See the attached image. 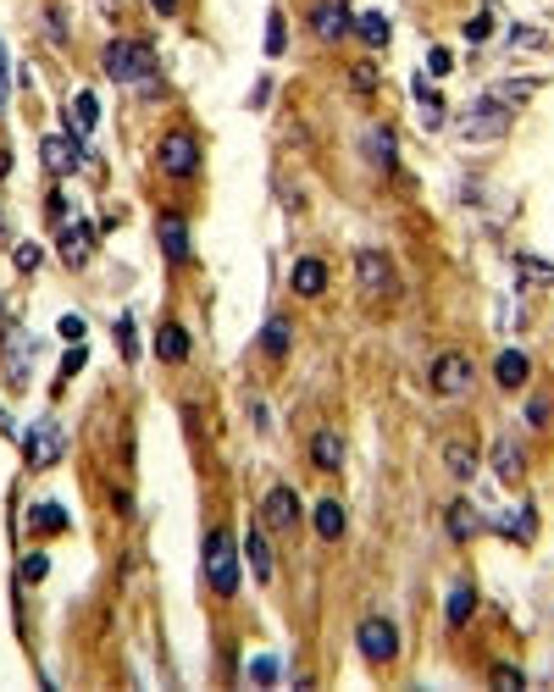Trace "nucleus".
Returning <instances> with one entry per match:
<instances>
[{
    "label": "nucleus",
    "instance_id": "15",
    "mask_svg": "<svg viewBox=\"0 0 554 692\" xmlns=\"http://www.w3.org/2000/svg\"><path fill=\"white\" fill-rule=\"evenodd\" d=\"M89 250H95V233H89L84 222H67V227H61V261H67V266H84Z\"/></svg>",
    "mask_w": 554,
    "mask_h": 692
},
{
    "label": "nucleus",
    "instance_id": "2",
    "mask_svg": "<svg viewBox=\"0 0 554 692\" xmlns=\"http://www.w3.org/2000/svg\"><path fill=\"white\" fill-rule=\"evenodd\" d=\"M156 72V50L145 45V39H111L106 45V78H117V84H139V78H150Z\"/></svg>",
    "mask_w": 554,
    "mask_h": 692
},
{
    "label": "nucleus",
    "instance_id": "6",
    "mask_svg": "<svg viewBox=\"0 0 554 692\" xmlns=\"http://www.w3.org/2000/svg\"><path fill=\"white\" fill-rule=\"evenodd\" d=\"M355 643H361V654L372 659V665H388V659L399 654V632H394V621H383V615H366Z\"/></svg>",
    "mask_w": 554,
    "mask_h": 692
},
{
    "label": "nucleus",
    "instance_id": "39",
    "mask_svg": "<svg viewBox=\"0 0 554 692\" xmlns=\"http://www.w3.org/2000/svg\"><path fill=\"white\" fill-rule=\"evenodd\" d=\"M6 89H12V61H6V45H0V111H6Z\"/></svg>",
    "mask_w": 554,
    "mask_h": 692
},
{
    "label": "nucleus",
    "instance_id": "4",
    "mask_svg": "<svg viewBox=\"0 0 554 692\" xmlns=\"http://www.w3.org/2000/svg\"><path fill=\"white\" fill-rule=\"evenodd\" d=\"M355 283H361V294H377V299H394L399 294V277H394V266H388L383 250H361V255H355Z\"/></svg>",
    "mask_w": 554,
    "mask_h": 692
},
{
    "label": "nucleus",
    "instance_id": "18",
    "mask_svg": "<svg viewBox=\"0 0 554 692\" xmlns=\"http://www.w3.org/2000/svg\"><path fill=\"white\" fill-rule=\"evenodd\" d=\"M244 560H250L255 582H272V549H266V532H261V526H250V532H244Z\"/></svg>",
    "mask_w": 554,
    "mask_h": 692
},
{
    "label": "nucleus",
    "instance_id": "40",
    "mask_svg": "<svg viewBox=\"0 0 554 692\" xmlns=\"http://www.w3.org/2000/svg\"><path fill=\"white\" fill-rule=\"evenodd\" d=\"M61 338H67V344H78V338H84V322H78V316H61Z\"/></svg>",
    "mask_w": 554,
    "mask_h": 692
},
{
    "label": "nucleus",
    "instance_id": "20",
    "mask_svg": "<svg viewBox=\"0 0 554 692\" xmlns=\"http://www.w3.org/2000/svg\"><path fill=\"white\" fill-rule=\"evenodd\" d=\"M444 466H449L455 482H466L471 471H477V449H471V438H449L444 443Z\"/></svg>",
    "mask_w": 554,
    "mask_h": 692
},
{
    "label": "nucleus",
    "instance_id": "23",
    "mask_svg": "<svg viewBox=\"0 0 554 692\" xmlns=\"http://www.w3.org/2000/svg\"><path fill=\"white\" fill-rule=\"evenodd\" d=\"M67 122H73V139H89V133H95V122H100V100L84 89V95L73 100V111H67Z\"/></svg>",
    "mask_w": 554,
    "mask_h": 692
},
{
    "label": "nucleus",
    "instance_id": "11",
    "mask_svg": "<svg viewBox=\"0 0 554 692\" xmlns=\"http://www.w3.org/2000/svg\"><path fill=\"white\" fill-rule=\"evenodd\" d=\"M311 466L316 471H344V438H338V427L311 432Z\"/></svg>",
    "mask_w": 554,
    "mask_h": 692
},
{
    "label": "nucleus",
    "instance_id": "41",
    "mask_svg": "<svg viewBox=\"0 0 554 692\" xmlns=\"http://www.w3.org/2000/svg\"><path fill=\"white\" fill-rule=\"evenodd\" d=\"M45 216H50V222H67V200H61V194H50V200H45Z\"/></svg>",
    "mask_w": 554,
    "mask_h": 692
},
{
    "label": "nucleus",
    "instance_id": "43",
    "mask_svg": "<svg viewBox=\"0 0 554 692\" xmlns=\"http://www.w3.org/2000/svg\"><path fill=\"white\" fill-rule=\"evenodd\" d=\"M150 6H156L161 17H178V0H150Z\"/></svg>",
    "mask_w": 554,
    "mask_h": 692
},
{
    "label": "nucleus",
    "instance_id": "16",
    "mask_svg": "<svg viewBox=\"0 0 554 692\" xmlns=\"http://www.w3.org/2000/svg\"><path fill=\"white\" fill-rule=\"evenodd\" d=\"M156 355L167 360V366H183V360H189V327L161 322V333H156Z\"/></svg>",
    "mask_w": 554,
    "mask_h": 692
},
{
    "label": "nucleus",
    "instance_id": "37",
    "mask_svg": "<svg viewBox=\"0 0 554 692\" xmlns=\"http://www.w3.org/2000/svg\"><path fill=\"white\" fill-rule=\"evenodd\" d=\"M117 338H122V355H139V344H133V322H128V316H122V322H117Z\"/></svg>",
    "mask_w": 554,
    "mask_h": 692
},
{
    "label": "nucleus",
    "instance_id": "21",
    "mask_svg": "<svg viewBox=\"0 0 554 692\" xmlns=\"http://www.w3.org/2000/svg\"><path fill=\"white\" fill-rule=\"evenodd\" d=\"M361 150H366V156H372V167L377 172H394V133H388V128H372V133H366V139H361Z\"/></svg>",
    "mask_w": 554,
    "mask_h": 692
},
{
    "label": "nucleus",
    "instance_id": "38",
    "mask_svg": "<svg viewBox=\"0 0 554 692\" xmlns=\"http://www.w3.org/2000/svg\"><path fill=\"white\" fill-rule=\"evenodd\" d=\"M78 371H84V349H67V360H61V377H78Z\"/></svg>",
    "mask_w": 554,
    "mask_h": 692
},
{
    "label": "nucleus",
    "instance_id": "12",
    "mask_svg": "<svg viewBox=\"0 0 554 692\" xmlns=\"http://www.w3.org/2000/svg\"><path fill=\"white\" fill-rule=\"evenodd\" d=\"M156 233H161V250H167V261H189V222H183V216L178 211H167V216H161V227H156Z\"/></svg>",
    "mask_w": 554,
    "mask_h": 692
},
{
    "label": "nucleus",
    "instance_id": "33",
    "mask_svg": "<svg viewBox=\"0 0 554 692\" xmlns=\"http://www.w3.org/2000/svg\"><path fill=\"white\" fill-rule=\"evenodd\" d=\"M17 272H39V244H17Z\"/></svg>",
    "mask_w": 554,
    "mask_h": 692
},
{
    "label": "nucleus",
    "instance_id": "30",
    "mask_svg": "<svg viewBox=\"0 0 554 692\" xmlns=\"http://www.w3.org/2000/svg\"><path fill=\"white\" fill-rule=\"evenodd\" d=\"M494 687H510V692H516V687H527V676H521L516 665H494Z\"/></svg>",
    "mask_w": 554,
    "mask_h": 692
},
{
    "label": "nucleus",
    "instance_id": "14",
    "mask_svg": "<svg viewBox=\"0 0 554 692\" xmlns=\"http://www.w3.org/2000/svg\"><path fill=\"white\" fill-rule=\"evenodd\" d=\"M311 28H316V39L350 34V12H344V0H322V6L311 12Z\"/></svg>",
    "mask_w": 554,
    "mask_h": 692
},
{
    "label": "nucleus",
    "instance_id": "10",
    "mask_svg": "<svg viewBox=\"0 0 554 692\" xmlns=\"http://www.w3.org/2000/svg\"><path fill=\"white\" fill-rule=\"evenodd\" d=\"M56 454H61V427L56 421H39V427L28 432V466L45 471V466H56Z\"/></svg>",
    "mask_w": 554,
    "mask_h": 692
},
{
    "label": "nucleus",
    "instance_id": "44",
    "mask_svg": "<svg viewBox=\"0 0 554 692\" xmlns=\"http://www.w3.org/2000/svg\"><path fill=\"white\" fill-rule=\"evenodd\" d=\"M6 172H12V156H6V150H0V178H6Z\"/></svg>",
    "mask_w": 554,
    "mask_h": 692
},
{
    "label": "nucleus",
    "instance_id": "42",
    "mask_svg": "<svg viewBox=\"0 0 554 692\" xmlns=\"http://www.w3.org/2000/svg\"><path fill=\"white\" fill-rule=\"evenodd\" d=\"M527 421H532V427H543V421H549V399H532V405H527Z\"/></svg>",
    "mask_w": 554,
    "mask_h": 692
},
{
    "label": "nucleus",
    "instance_id": "36",
    "mask_svg": "<svg viewBox=\"0 0 554 692\" xmlns=\"http://www.w3.org/2000/svg\"><path fill=\"white\" fill-rule=\"evenodd\" d=\"M449 67H455V56H449V50H433V56H427V72H433V78H444Z\"/></svg>",
    "mask_w": 554,
    "mask_h": 692
},
{
    "label": "nucleus",
    "instance_id": "25",
    "mask_svg": "<svg viewBox=\"0 0 554 692\" xmlns=\"http://www.w3.org/2000/svg\"><path fill=\"white\" fill-rule=\"evenodd\" d=\"M350 28H355V34H361L372 50H383V45H388V17H383V12H361V17H350Z\"/></svg>",
    "mask_w": 554,
    "mask_h": 692
},
{
    "label": "nucleus",
    "instance_id": "35",
    "mask_svg": "<svg viewBox=\"0 0 554 692\" xmlns=\"http://www.w3.org/2000/svg\"><path fill=\"white\" fill-rule=\"evenodd\" d=\"M488 34H494V23H488V17H471V23H466V39H471V45H482Z\"/></svg>",
    "mask_w": 554,
    "mask_h": 692
},
{
    "label": "nucleus",
    "instance_id": "27",
    "mask_svg": "<svg viewBox=\"0 0 554 692\" xmlns=\"http://www.w3.org/2000/svg\"><path fill=\"white\" fill-rule=\"evenodd\" d=\"M28 526H34V532H67V510H61L56 499H45L28 510Z\"/></svg>",
    "mask_w": 554,
    "mask_h": 692
},
{
    "label": "nucleus",
    "instance_id": "29",
    "mask_svg": "<svg viewBox=\"0 0 554 692\" xmlns=\"http://www.w3.org/2000/svg\"><path fill=\"white\" fill-rule=\"evenodd\" d=\"M283 45H289V23H283V12L266 17V56H283Z\"/></svg>",
    "mask_w": 554,
    "mask_h": 692
},
{
    "label": "nucleus",
    "instance_id": "32",
    "mask_svg": "<svg viewBox=\"0 0 554 692\" xmlns=\"http://www.w3.org/2000/svg\"><path fill=\"white\" fill-rule=\"evenodd\" d=\"M45 571H50L45 554H28V560H23V582H45Z\"/></svg>",
    "mask_w": 554,
    "mask_h": 692
},
{
    "label": "nucleus",
    "instance_id": "34",
    "mask_svg": "<svg viewBox=\"0 0 554 692\" xmlns=\"http://www.w3.org/2000/svg\"><path fill=\"white\" fill-rule=\"evenodd\" d=\"M250 676L266 687V681H277V676H283V670H277V659H255V665H250Z\"/></svg>",
    "mask_w": 554,
    "mask_h": 692
},
{
    "label": "nucleus",
    "instance_id": "3",
    "mask_svg": "<svg viewBox=\"0 0 554 692\" xmlns=\"http://www.w3.org/2000/svg\"><path fill=\"white\" fill-rule=\"evenodd\" d=\"M156 161H161V172H167V178H194V167H200V139H194V133H183V128H172L167 139H161Z\"/></svg>",
    "mask_w": 554,
    "mask_h": 692
},
{
    "label": "nucleus",
    "instance_id": "7",
    "mask_svg": "<svg viewBox=\"0 0 554 692\" xmlns=\"http://www.w3.org/2000/svg\"><path fill=\"white\" fill-rule=\"evenodd\" d=\"M505 122H510L505 100L488 95V100H477V111H471L466 122H460V139H499V133H505Z\"/></svg>",
    "mask_w": 554,
    "mask_h": 692
},
{
    "label": "nucleus",
    "instance_id": "28",
    "mask_svg": "<svg viewBox=\"0 0 554 692\" xmlns=\"http://www.w3.org/2000/svg\"><path fill=\"white\" fill-rule=\"evenodd\" d=\"M261 349H266V355H289V322H283V316H272V322H266Z\"/></svg>",
    "mask_w": 554,
    "mask_h": 692
},
{
    "label": "nucleus",
    "instance_id": "8",
    "mask_svg": "<svg viewBox=\"0 0 554 692\" xmlns=\"http://www.w3.org/2000/svg\"><path fill=\"white\" fill-rule=\"evenodd\" d=\"M39 156H45V167L56 172V178H67V172H78V167H84V144H78L73 133H45Z\"/></svg>",
    "mask_w": 554,
    "mask_h": 692
},
{
    "label": "nucleus",
    "instance_id": "26",
    "mask_svg": "<svg viewBox=\"0 0 554 692\" xmlns=\"http://www.w3.org/2000/svg\"><path fill=\"white\" fill-rule=\"evenodd\" d=\"M471 609H477V593H471L466 582H460V587H449V598H444L449 626H466V621H471Z\"/></svg>",
    "mask_w": 554,
    "mask_h": 692
},
{
    "label": "nucleus",
    "instance_id": "19",
    "mask_svg": "<svg viewBox=\"0 0 554 692\" xmlns=\"http://www.w3.org/2000/svg\"><path fill=\"white\" fill-rule=\"evenodd\" d=\"M444 526H449V537H455V543H471V537L482 532V521H477V510H471L466 499H455L444 510Z\"/></svg>",
    "mask_w": 554,
    "mask_h": 692
},
{
    "label": "nucleus",
    "instance_id": "22",
    "mask_svg": "<svg viewBox=\"0 0 554 692\" xmlns=\"http://www.w3.org/2000/svg\"><path fill=\"white\" fill-rule=\"evenodd\" d=\"M527 355L521 349H505V355L494 360V377H499V388H527Z\"/></svg>",
    "mask_w": 554,
    "mask_h": 692
},
{
    "label": "nucleus",
    "instance_id": "31",
    "mask_svg": "<svg viewBox=\"0 0 554 692\" xmlns=\"http://www.w3.org/2000/svg\"><path fill=\"white\" fill-rule=\"evenodd\" d=\"M350 84H355V89H366V95H372V89H377V67H372V61H361V67L350 72Z\"/></svg>",
    "mask_w": 554,
    "mask_h": 692
},
{
    "label": "nucleus",
    "instance_id": "17",
    "mask_svg": "<svg viewBox=\"0 0 554 692\" xmlns=\"http://www.w3.org/2000/svg\"><path fill=\"white\" fill-rule=\"evenodd\" d=\"M289 283H294V294H300V299H316V294L327 288V266L316 261V255H305V261H294V277H289Z\"/></svg>",
    "mask_w": 554,
    "mask_h": 692
},
{
    "label": "nucleus",
    "instance_id": "13",
    "mask_svg": "<svg viewBox=\"0 0 554 692\" xmlns=\"http://www.w3.org/2000/svg\"><path fill=\"white\" fill-rule=\"evenodd\" d=\"M311 526H316L322 543H338V537H344V504H338V499H316L311 504Z\"/></svg>",
    "mask_w": 554,
    "mask_h": 692
},
{
    "label": "nucleus",
    "instance_id": "5",
    "mask_svg": "<svg viewBox=\"0 0 554 692\" xmlns=\"http://www.w3.org/2000/svg\"><path fill=\"white\" fill-rule=\"evenodd\" d=\"M471 377H477V371H471V355H460V349H449V355L433 360V388L444 399H466L471 394Z\"/></svg>",
    "mask_w": 554,
    "mask_h": 692
},
{
    "label": "nucleus",
    "instance_id": "9",
    "mask_svg": "<svg viewBox=\"0 0 554 692\" xmlns=\"http://www.w3.org/2000/svg\"><path fill=\"white\" fill-rule=\"evenodd\" d=\"M261 521L277 526V532H294V521H300V499H294V488H283V482H277V488L261 499Z\"/></svg>",
    "mask_w": 554,
    "mask_h": 692
},
{
    "label": "nucleus",
    "instance_id": "1",
    "mask_svg": "<svg viewBox=\"0 0 554 692\" xmlns=\"http://www.w3.org/2000/svg\"><path fill=\"white\" fill-rule=\"evenodd\" d=\"M205 582H211V593L233 598L239 593V543H233V532H205Z\"/></svg>",
    "mask_w": 554,
    "mask_h": 692
},
{
    "label": "nucleus",
    "instance_id": "24",
    "mask_svg": "<svg viewBox=\"0 0 554 692\" xmlns=\"http://www.w3.org/2000/svg\"><path fill=\"white\" fill-rule=\"evenodd\" d=\"M494 471H499V482H521V471H527V466H521V449L510 438L494 443Z\"/></svg>",
    "mask_w": 554,
    "mask_h": 692
}]
</instances>
